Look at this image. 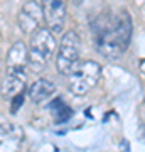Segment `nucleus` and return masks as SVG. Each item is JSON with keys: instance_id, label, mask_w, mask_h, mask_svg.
<instances>
[{"instance_id": "8", "label": "nucleus", "mask_w": 145, "mask_h": 152, "mask_svg": "<svg viewBox=\"0 0 145 152\" xmlns=\"http://www.w3.org/2000/svg\"><path fill=\"white\" fill-rule=\"evenodd\" d=\"M24 130L14 124H0V152H20Z\"/></svg>"}, {"instance_id": "10", "label": "nucleus", "mask_w": 145, "mask_h": 152, "mask_svg": "<svg viewBox=\"0 0 145 152\" xmlns=\"http://www.w3.org/2000/svg\"><path fill=\"white\" fill-rule=\"evenodd\" d=\"M51 112H52L54 120H56L58 124H63L66 120H69V117L73 115V110H71L61 98H56L52 103H51Z\"/></svg>"}, {"instance_id": "4", "label": "nucleus", "mask_w": 145, "mask_h": 152, "mask_svg": "<svg viewBox=\"0 0 145 152\" xmlns=\"http://www.w3.org/2000/svg\"><path fill=\"white\" fill-rule=\"evenodd\" d=\"M101 76V66L96 61H78L68 75V85L74 95H85L98 83Z\"/></svg>"}, {"instance_id": "5", "label": "nucleus", "mask_w": 145, "mask_h": 152, "mask_svg": "<svg viewBox=\"0 0 145 152\" xmlns=\"http://www.w3.org/2000/svg\"><path fill=\"white\" fill-rule=\"evenodd\" d=\"M78 61H79V37L74 31H68L63 36L58 49V58H56L58 71L63 75H69V71L74 68Z\"/></svg>"}, {"instance_id": "12", "label": "nucleus", "mask_w": 145, "mask_h": 152, "mask_svg": "<svg viewBox=\"0 0 145 152\" xmlns=\"http://www.w3.org/2000/svg\"><path fill=\"white\" fill-rule=\"evenodd\" d=\"M71 2H73L74 5H79V4H81V2H83V0H71Z\"/></svg>"}, {"instance_id": "1", "label": "nucleus", "mask_w": 145, "mask_h": 152, "mask_svg": "<svg viewBox=\"0 0 145 152\" xmlns=\"http://www.w3.org/2000/svg\"><path fill=\"white\" fill-rule=\"evenodd\" d=\"M93 32L100 54L115 59L123 54L132 37V19L127 10L106 12L93 22Z\"/></svg>"}, {"instance_id": "9", "label": "nucleus", "mask_w": 145, "mask_h": 152, "mask_svg": "<svg viewBox=\"0 0 145 152\" xmlns=\"http://www.w3.org/2000/svg\"><path fill=\"white\" fill-rule=\"evenodd\" d=\"M56 91V86H54L52 81L49 80H37L32 86L29 88V98L32 100V103H42L46 100L54 95Z\"/></svg>"}, {"instance_id": "14", "label": "nucleus", "mask_w": 145, "mask_h": 152, "mask_svg": "<svg viewBox=\"0 0 145 152\" xmlns=\"http://www.w3.org/2000/svg\"><path fill=\"white\" fill-rule=\"evenodd\" d=\"M144 115H145V107H144Z\"/></svg>"}, {"instance_id": "11", "label": "nucleus", "mask_w": 145, "mask_h": 152, "mask_svg": "<svg viewBox=\"0 0 145 152\" xmlns=\"http://www.w3.org/2000/svg\"><path fill=\"white\" fill-rule=\"evenodd\" d=\"M22 102H24V91L14 96V102H12V113H15L17 110L20 108V107H22Z\"/></svg>"}, {"instance_id": "6", "label": "nucleus", "mask_w": 145, "mask_h": 152, "mask_svg": "<svg viewBox=\"0 0 145 152\" xmlns=\"http://www.w3.org/2000/svg\"><path fill=\"white\" fill-rule=\"evenodd\" d=\"M42 20H44L42 7L39 5L36 0H31V2L24 4V7L20 9V14L17 17L19 26L26 34H34L36 31H39L42 27Z\"/></svg>"}, {"instance_id": "2", "label": "nucleus", "mask_w": 145, "mask_h": 152, "mask_svg": "<svg viewBox=\"0 0 145 152\" xmlns=\"http://www.w3.org/2000/svg\"><path fill=\"white\" fill-rule=\"evenodd\" d=\"M27 66H29V51L24 42H15L10 48L5 61V76L2 78V95L5 98H14L24 91L27 83Z\"/></svg>"}, {"instance_id": "13", "label": "nucleus", "mask_w": 145, "mask_h": 152, "mask_svg": "<svg viewBox=\"0 0 145 152\" xmlns=\"http://www.w3.org/2000/svg\"><path fill=\"white\" fill-rule=\"evenodd\" d=\"M0 75H2V53H0Z\"/></svg>"}, {"instance_id": "3", "label": "nucleus", "mask_w": 145, "mask_h": 152, "mask_svg": "<svg viewBox=\"0 0 145 152\" xmlns=\"http://www.w3.org/2000/svg\"><path fill=\"white\" fill-rule=\"evenodd\" d=\"M56 49V39L54 32L49 27H41L32 34L31 44H29V68L36 73L42 71L47 66L51 56Z\"/></svg>"}, {"instance_id": "7", "label": "nucleus", "mask_w": 145, "mask_h": 152, "mask_svg": "<svg viewBox=\"0 0 145 152\" xmlns=\"http://www.w3.org/2000/svg\"><path fill=\"white\" fill-rule=\"evenodd\" d=\"M44 20L54 34L63 32L66 22V0H42Z\"/></svg>"}]
</instances>
